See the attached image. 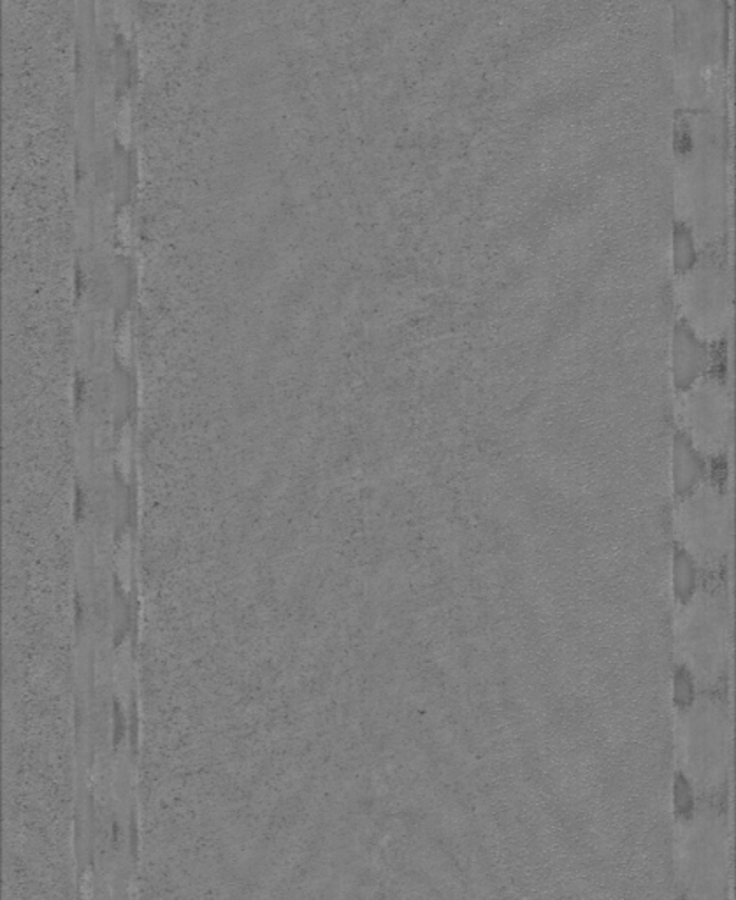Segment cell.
Segmentation results:
<instances>
[{
	"instance_id": "obj_1",
	"label": "cell",
	"mask_w": 736,
	"mask_h": 900,
	"mask_svg": "<svg viewBox=\"0 0 736 900\" xmlns=\"http://www.w3.org/2000/svg\"><path fill=\"white\" fill-rule=\"evenodd\" d=\"M682 313L698 340L718 341L729 324V280L715 262H698L682 272L678 284Z\"/></svg>"
},
{
	"instance_id": "obj_2",
	"label": "cell",
	"mask_w": 736,
	"mask_h": 900,
	"mask_svg": "<svg viewBox=\"0 0 736 900\" xmlns=\"http://www.w3.org/2000/svg\"><path fill=\"white\" fill-rule=\"evenodd\" d=\"M678 417L696 452L712 458L723 452L732 415L729 396L721 382L700 377L684 387Z\"/></svg>"
},
{
	"instance_id": "obj_3",
	"label": "cell",
	"mask_w": 736,
	"mask_h": 900,
	"mask_svg": "<svg viewBox=\"0 0 736 900\" xmlns=\"http://www.w3.org/2000/svg\"><path fill=\"white\" fill-rule=\"evenodd\" d=\"M673 354H675V380H677V386L684 389L696 378L701 377L704 364H707V352H704L703 343L687 327L678 326Z\"/></svg>"
},
{
	"instance_id": "obj_4",
	"label": "cell",
	"mask_w": 736,
	"mask_h": 900,
	"mask_svg": "<svg viewBox=\"0 0 736 900\" xmlns=\"http://www.w3.org/2000/svg\"><path fill=\"white\" fill-rule=\"evenodd\" d=\"M700 475L698 452L693 449L686 438L678 437L677 443H675V484H677V491H690L698 483Z\"/></svg>"
},
{
	"instance_id": "obj_5",
	"label": "cell",
	"mask_w": 736,
	"mask_h": 900,
	"mask_svg": "<svg viewBox=\"0 0 736 900\" xmlns=\"http://www.w3.org/2000/svg\"><path fill=\"white\" fill-rule=\"evenodd\" d=\"M675 250H677V267L681 272L695 264V239L690 236L689 230H677V241H675Z\"/></svg>"
}]
</instances>
